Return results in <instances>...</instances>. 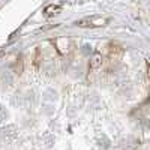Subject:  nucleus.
<instances>
[{"label":"nucleus","instance_id":"f257e3e1","mask_svg":"<svg viewBox=\"0 0 150 150\" xmlns=\"http://www.w3.org/2000/svg\"><path fill=\"white\" fill-rule=\"evenodd\" d=\"M108 23H110V18L93 15V17H87L77 21V26L78 27H102V26H107Z\"/></svg>","mask_w":150,"mask_h":150}]
</instances>
